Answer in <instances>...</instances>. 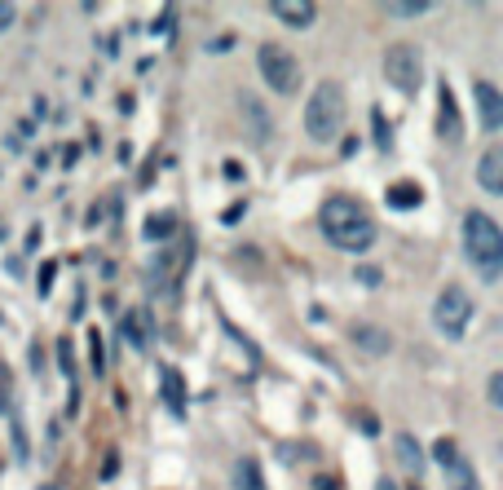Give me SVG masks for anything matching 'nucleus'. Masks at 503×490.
I'll return each instance as SVG.
<instances>
[{"instance_id": "obj_20", "label": "nucleus", "mask_w": 503, "mask_h": 490, "mask_svg": "<svg viewBox=\"0 0 503 490\" xmlns=\"http://www.w3.org/2000/svg\"><path fill=\"white\" fill-rule=\"evenodd\" d=\"M433 459H437L442 468H451V464L460 459V447H455L451 438H442V442H433Z\"/></svg>"}, {"instance_id": "obj_24", "label": "nucleus", "mask_w": 503, "mask_h": 490, "mask_svg": "<svg viewBox=\"0 0 503 490\" xmlns=\"http://www.w3.org/2000/svg\"><path fill=\"white\" fill-rule=\"evenodd\" d=\"M358 283L376 287V283H380V270H376V265H362V270H358Z\"/></svg>"}, {"instance_id": "obj_5", "label": "nucleus", "mask_w": 503, "mask_h": 490, "mask_svg": "<svg viewBox=\"0 0 503 490\" xmlns=\"http://www.w3.org/2000/svg\"><path fill=\"white\" fill-rule=\"evenodd\" d=\"M472 296L463 291V287H442V296L433 300V327L446 336V340H463V331H468V323H472Z\"/></svg>"}, {"instance_id": "obj_23", "label": "nucleus", "mask_w": 503, "mask_h": 490, "mask_svg": "<svg viewBox=\"0 0 503 490\" xmlns=\"http://www.w3.org/2000/svg\"><path fill=\"white\" fill-rule=\"evenodd\" d=\"M486 393H490V407H503V375H499V371L490 375V384H486Z\"/></svg>"}, {"instance_id": "obj_17", "label": "nucleus", "mask_w": 503, "mask_h": 490, "mask_svg": "<svg viewBox=\"0 0 503 490\" xmlns=\"http://www.w3.org/2000/svg\"><path fill=\"white\" fill-rule=\"evenodd\" d=\"M428 9H433L428 0H389V5H384L389 18H419V14H428Z\"/></svg>"}, {"instance_id": "obj_30", "label": "nucleus", "mask_w": 503, "mask_h": 490, "mask_svg": "<svg viewBox=\"0 0 503 490\" xmlns=\"http://www.w3.org/2000/svg\"><path fill=\"white\" fill-rule=\"evenodd\" d=\"M455 490H477V482H472V486H455Z\"/></svg>"}, {"instance_id": "obj_29", "label": "nucleus", "mask_w": 503, "mask_h": 490, "mask_svg": "<svg viewBox=\"0 0 503 490\" xmlns=\"http://www.w3.org/2000/svg\"><path fill=\"white\" fill-rule=\"evenodd\" d=\"M314 490H335V482H332V477H318V482H314Z\"/></svg>"}, {"instance_id": "obj_7", "label": "nucleus", "mask_w": 503, "mask_h": 490, "mask_svg": "<svg viewBox=\"0 0 503 490\" xmlns=\"http://www.w3.org/2000/svg\"><path fill=\"white\" fill-rule=\"evenodd\" d=\"M472 93H477V116H481V128H486V133H499L503 128V93L490 80H481Z\"/></svg>"}, {"instance_id": "obj_3", "label": "nucleus", "mask_w": 503, "mask_h": 490, "mask_svg": "<svg viewBox=\"0 0 503 490\" xmlns=\"http://www.w3.org/2000/svg\"><path fill=\"white\" fill-rule=\"evenodd\" d=\"M344 116H349L344 88L335 80H323L309 93V102H305V133H309V142H335L340 128H344Z\"/></svg>"}, {"instance_id": "obj_4", "label": "nucleus", "mask_w": 503, "mask_h": 490, "mask_svg": "<svg viewBox=\"0 0 503 490\" xmlns=\"http://www.w3.org/2000/svg\"><path fill=\"white\" fill-rule=\"evenodd\" d=\"M256 71L265 76V84H270L274 93H283V97H292L296 88H300V80H305V76H300V62L274 41H265L256 49Z\"/></svg>"}, {"instance_id": "obj_22", "label": "nucleus", "mask_w": 503, "mask_h": 490, "mask_svg": "<svg viewBox=\"0 0 503 490\" xmlns=\"http://www.w3.org/2000/svg\"><path fill=\"white\" fill-rule=\"evenodd\" d=\"M9 415H14V411H9ZM14 447H18V459H27V455H32V450H27V433H23V420H18V415H14Z\"/></svg>"}, {"instance_id": "obj_25", "label": "nucleus", "mask_w": 503, "mask_h": 490, "mask_svg": "<svg viewBox=\"0 0 503 490\" xmlns=\"http://www.w3.org/2000/svg\"><path fill=\"white\" fill-rule=\"evenodd\" d=\"M58 363H62V371H67V375H76V363H71V345H62V349H58Z\"/></svg>"}, {"instance_id": "obj_15", "label": "nucleus", "mask_w": 503, "mask_h": 490, "mask_svg": "<svg viewBox=\"0 0 503 490\" xmlns=\"http://www.w3.org/2000/svg\"><path fill=\"white\" fill-rule=\"evenodd\" d=\"M234 490H265V477H261L256 459H239L234 464Z\"/></svg>"}, {"instance_id": "obj_1", "label": "nucleus", "mask_w": 503, "mask_h": 490, "mask_svg": "<svg viewBox=\"0 0 503 490\" xmlns=\"http://www.w3.org/2000/svg\"><path fill=\"white\" fill-rule=\"evenodd\" d=\"M318 226H323V239L335 252H367L380 239L376 217L367 212V204H358L353 195H332L323 204V212H318Z\"/></svg>"}, {"instance_id": "obj_19", "label": "nucleus", "mask_w": 503, "mask_h": 490, "mask_svg": "<svg viewBox=\"0 0 503 490\" xmlns=\"http://www.w3.org/2000/svg\"><path fill=\"white\" fill-rule=\"evenodd\" d=\"M124 336L133 340V349H146V345H151V336H146V327H142V314H124Z\"/></svg>"}, {"instance_id": "obj_13", "label": "nucleus", "mask_w": 503, "mask_h": 490, "mask_svg": "<svg viewBox=\"0 0 503 490\" xmlns=\"http://www.w3.org/2000/svg\"><path fill=\"white\" fill-rule=\"evenodd\" d=\"M437 93H442V128H437V133H442L446 142H460V111H455V97H451L446 84H442Z\"/></svg>"}, {"instance_id": "obj_28", "label": "nucleus", "mask_w": 503, "mask_h": 490, "mask_svg": "<svg viewBox=\"0 0 503 490\" xmlns=\"http://www.w3.org/2000/svg\"><path fill=\"white\" fill-rule=\"evenodd\" d=\"M376 490H402V486H398L393 477H380V482H376Z\"/></svg>"}, {"instance_id": "obj_27", "label": "nucleus", "mask_w": 503, "mask_h": 490, "mask_svg": "<svg viewBox=\"0 0 503 490\" xmlns=\"http://www.w3.org/2000/svg\"><path fill=\"white\" fill-rule=\"evenodd\" d=\"M9 23H14V5H0V32H5Z\"/></svg>"}, {"instance_id": "obj_8", "label": "nucleus", "mask_w": 503, "mask_h": 490, "mask_svg": "<svg viewBox=\"0 0 503 490\" xmlns=\"http://www.w3.org/2000/svg\"><path fill=\"white\" fill-rule=\"evenodd\" d=\"M477 181H481L486 195H503V146H490L477 160Z\"/></svg>"}, {"instance_id": "obj_12", "label": "nucleus", "mask_w": 503, "mask_h": 490, "mask_svg": "<svg viewBox=\"0 0 503 490\" xmlns=\"http://www.w3.org/2000/svg\"><path fill=\"white\" fill-rule=\"evenodd\" d=\"M398 464H402L411 477L424 473V450H419V442L411 438V433H398Z\"/></svg>"}, {"instance_id": "obj_26", "label": "nucleus", "mask_w": 503, "mask_h": 490, "mask_svg": "<svg viewBox=\"0 0 503 490\" xmlns=\"http://www.w3.org/2000/svg\"><path fill=\"white\" fill-rule=\"evenodd\" d=\"M120 473V455H106V464H102V477H115Z\"/></svg>"}, {"instance_id": "obj_2", "label": "nucleus", "mask_w": 503, "mask_h": 490, "mask_svg": "<svg viewBox=\"0 0 503 490\" xmlns=\"http://www.w3.org/2000/svg\"><path fill=\"white\" fill-rule=\"evenodd\" d=\"M463 256L468 265L481 274V283H499L503 274V230L499 221L481 208H472L463 217Z\"/></svg>"}, {"instance_id": "obj_14", "label": "nucleus", "mask_w": 503, "mask_h": 490, "mask_svg": "<svg viewBox=\"0 0 503 490\" xmlns=\"http://www.w3.org/2000/svg\"><path fill=\"white\" fill-rule=\"evenodd\" d=\"M172 235H177V217H172V212L146 217V239H151V244H168Z\"/></svg>"}, {"instance_id": "obj_10", "label": "nucleus", "mask_w": 503, "mask_h": 490, "mask_svg": "<svg viewBox=\"0 0 503 490\" xmlns=\"http://www.w3.org/2000/svg\"><path fill=\"white\" fill-rule=\"evenodd\" d=\"M239 111H243V116H248V124L256 128V133H252L256 142H270V137H274V120H270V111H265V106H261L252 93H239Z\"/></svg>"}, {"instance_id": "obj_11", "label": "nucleus", "mask_w": 503, "mask_h": 490, "mask_svg": "<svg viewBox=\"0 0 503 490\" xmlns=\"http://www.w3.org/2000/svg\"><path fill=\"white\" fill-rule=\"evenodd\" d=\"M353 340H358V349H367L371 358H384V354H389V345H393V336H389V331H380V327H371V323L353 327Z\"/></svg>"}, {"instance_id": "obj_9", "label": "nucleus", "mask_w": 503, "mask_h": 490, "mask_svg": "<svg viewBox=\"0 0 503 490\" xmlns=\"http://www.w3.org/2000/svg\"><path fill=\"white\" fill-rule=\"evenodd\" d=\"M270 9H274V18L292 23V27H300V32L318 23V5H305V0H274Z\"/></svg>"}, {"instance_id": "obj_16", "label": "nucleus", "mask_w": 503, "mask_h": 490, "mask_svg": "<svg viewBox=\"0 0 503 490\" xmlns=\"http://www.w3.org/2000/svg\"><path fill=\"white\" fill-rule=\"evenodd\" d=\"M424 199V190H419L416 181H398V186H389V204L393 208H419Z\"/></svg>"}, {"instance_id": "obj_6", "label": "nucleus", "mask_w": 503, "mask_h": 490, "mask_svg": "<svg viewBox=\"0 0 503 490\" xmlns=\"http://www.w3.org/2000/svg\"><path fill=\"white\" fill-rule=\"evenodd\" d=\"M384 76H389V84H393L402 97H416L419 84H424V53L407 41L393 44V49L384 53Z\"/></svg>"}, {"instance_id": "obj_21", "label": "nucleus", "mask_w": 503, "mask_h": 490, "mask_svg": "<svg viewBox=\"0 0 503 490\" xmlns=\"http://www.w3.org/2000/svg\"><path fill=\"white\" fill-rule=\"evenodd\" d=\"M53 274H58V261H49L41 274H36V287H41V296H49V291H53Z\"/></svg>"}, {"instance_id": "obj_18", "label": "nucleus", "mask_w": 503, "mask_h": 490, "mask_svg": "<svg viewBox=\"0 0 503 490\" xmlns=\"http://www.w3.org/2000/svg\"><path fill=\"white\" fill-rule=\"evenodd\" d=\"M164 398L172 415H186V398H181V375L177 371H164Z\"/></svg>"}]
</instances>
